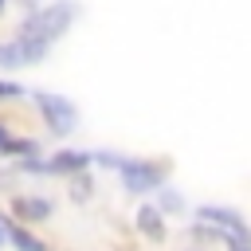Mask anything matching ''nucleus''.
Listing matches in <instances>:
<instances>
[{
	"label": "nucleus",
	"instance_id": "1",
	"mask_svg": "<svg viewBox=\"0 0 251 251\" xmlns=\"http://www.w3.org/2000/svg\"><path fill=\"white\" fill-rule=\"evenodd\" d=\"M71 20H75V4H51V8L31 12V16L24 20V27H20V35H24V39H39V43L51 47V43L71 27Z\"/></svg>",
	"mask_w": 251,
	"mask_h": 251
},
{
	"label": "nucleus",
	"instance_id": "2",
	"mask_svg": "<svg viewBox=\"0 0 251 251\" xmlns=\"http://www.w3.org/2000/svg\"><path fill=\"white\" fill-rule=\"evenodd\" d=\"M31 98H35V106H39V114H43V122H47L51 133H71L78 126V114H75V106L67 98L47 94V90H31Z\"/></svg>",
	"mask_w": 251,
	"mask_h": 251
},
{
	"label": "nucleus",
	"instance_id": "3",
	"mask_svg": "<svg viewBox=\"0 0 251 251\" xmlns=\"http://www.w3.org/2000/svg\"><path fill=\"white\" fill-rule=\"evenodd\" d=\"M118 173H122L126 192H153V188L165 184L169 165H161V161H122Z\"/></svg>",
	"mask_w": 251,
	"mask_h": 251
},
{
	"label": "nucleus",
	"instance_id": "4",
	"mask_svg": "<svg viewBox=\"0 0 251 251\" xmlns=\"http://www.w3.org/2000/svg\"><path fill=\"white\" fill-rule=\"evenodd\" d=\"M12 216L24 220V224H43L51 216V200H43V196H16L12 200Z\"/></svg>",
	"mask_w": 251,
	"mask_h": 251
},
{
	"label": "nucleus",
	"instance_id": "5",
	"mask_svg": "<svg viewBox=\"0 0 251 251\" xmlns=\"http://www.w3.org/2000/svg\"><path fill=\"white\" fill-rule=\"evenodd\" d=\"M196 216H200L204 224L220 227V231H247L243 216H239V212H231V208H220V204H204V208H200Z\"/></svg>",
	"mask_w": 251,
	"mask_h": 251
},
{
	"label": "nucleus",
	"instance_id": "6",
	"mask_svg": "<svg viewBox=\"0 0 251 251\" xmlns=\"http://www.w3.org/2000/svg\"><path fill=\"white\" fill-rule=\"evenodd\" d=\"M90 165V153L82 149H59L51 161H43V173H82Z\"/></svg>",
	"mask_w": 251,
	"mask_h": 251
},
{
	"label": "nucleus",
	"instance_id": "7",
	"mask_svg": "<svg viewBox=\"0 0 251 251\" xmlns=\"http://www.w3.org/2000/svg\"><path fill=\"white\" fill-rule=\"evenodd\" d=\"M137 231H141L145 239L161 243V239H165V220H161V208H153V204H141V208H137Z\"/></svg>",
	"mask_w": 251,
	"mask_h": 251
},
{
	"label": "nucleus",
	"instance_id": "8",
	"mask_svg": "<svg viewBox=\"0 0 251 251\" xmlns=\"http://www.w3.org/2000/svg\"><path fill=\"white\" fill-rule=\"evenodd\" d=\"M8 243L16 247V251H47V243L43 239H35L24 224H16V220H8Z\"/></svg>",
	"mask_w": 251,
	"mask_h": 251
},
{
	"label": "nucleus",
	"instance_id": "9",
	"mask_svg": "<svg viewBox=\"0 0 251 251\" xmlns=\"http://www.w3.org/2000/svg\"><path fill=\"white\" fill-rule=\"evenodd\" d=\"M35 141H27V137H8L4 141V149H0V157H35Z\"/></svg>",
	"mask_w": 251,
	"mask_h": 251
},
{
	"label": "nucleus",
	"instance_id": "10",
	"mask_svg": "<svg viewBox=\"0 0 251 251\" xmlns=\"http://www.w3.org/2000/svg\"><path fill=\"white\" fill-rule=\"evenodd\" d=\"M227 251H251V231H224Z\"/></svg>",
	"mask_w": 251,
	"mask_h": 251
},
{
	"label": "nucleus",
	"instance_id": "11",
	"mask_svg": "<svg viewBox=\"0 0 251 251\" xmlns=\"http://www.w3.org/2000/svg\"><path fill=\"white\" fill-rule=\"evenodd\" d=\"M71 196H75V200H86V196H90V180L75 173V188H71Z\"/></svg>",
	"mask_w": 251,
	"mask_h": 251
},
{
	"label": "nucleus",
	"instance_id": "12",
	"mask_svg": "<svg viewBox=\"0 0 251 251\" xmlns=\"http://www.w3.org/2000/svg\"><path fill=\"white\" fill-rule=\"evenodd\" d=\"M24 94V86H16V82H4L0 78V102H12V98H20Z\"/></svg>",
	"mask_w": 251,
	"mask_h": 251
},
{
	"label": "nucleus",
	"instance_id": "13",
	"mask_svg": "<svg viewBox=\"0 0 251 251\" xmlns=\"http://www.w3.org/2000/svg\"><path fill=\"white\" fill-rule=\"evenodd\" d=\"M161 208H165V212H180L184 204H180V196H176V192H161Z\"/></svg>",
	"mask_w": 251,
	"mask_h": 251
},
{
	"label": "nucleus",
	"instance_id": "14",
	"mask_svg": "<svg viewBox=\"0 0 251 251\" xmlns=\"http://www.w3.org/2000/svg\"><path fill=\"white\" fill-rule=\"evenodd\" d=\"M8 243V216H0V247Z\"/></svg>",
	"mask_w": 251,
	"mask_h": 251
},
{
	"label": "nucleus",
	"instance_id": "15",
	"mask_svg": "<svg viewBox=\"0 0 251 251\" xmlns=\"http://www.w3.org/2000/svg\"><path fill=\"white\" fill-rule=\"evenodd\" d=\"M4 141H8V129H4V126H0V149H4Z\"/></svg>",
	"mask_w": 251,
	"mask_h": 251
},
{
	"label": "nucleus",
	"instance_id": "16",
	"mask_svg": "<svg viewBox=\"0 0 251 251\" xmlns=\"http://www.w3.org/2000/svg\"><path fill=\"white\" fill-rule=\"evenodd\" d=\"M4 4H8V0H0V12H4Z\"/></svg>",
	"mask_w": 251,
	"mask_h": 251
},
{
	"label": "nucleus",
	"instance_id": "17",
	"mask_svg": "<svg viewBox=\"0 0 251 251\" xmlns=\"http://www.w3.org/2000/svg\"><path fill=\"white\" fill-rule=\"evenodd\" d=\"M0 47H4V43H0Z\"/></svg>",
	"mask_w": 251,
	"mask_h": 251
}]
</instances>
